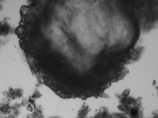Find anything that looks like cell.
Returning a JSON list of instances; mask_svg holds the SVG:
<instances>
[{
  "mask_svg": "<svg viewBox=\"0 0 158 118\" xmlns=\"http://www.w3.org/2000/svg\"><path fill=\"white\" fill-rule=\"evenodd\" d=\"M49 118H60L59 117H58V116H53V117H52Z\"/></svg>",
  "mask_w": 158,
  "mask_h": 118,
  "instance_id": "6da1fadb",
  "label": "cell"
}]
</instances>
